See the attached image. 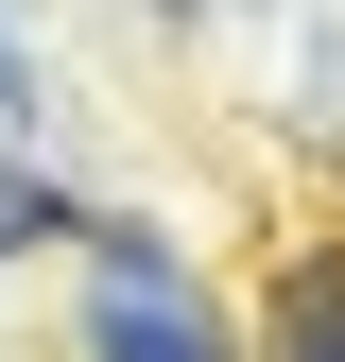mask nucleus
Wrapping results in <instances>:
<instances>
[{"label":"nucleus","mask_w":345,"mask_h":362,"mask_svg":"<svg viewBox=\"0 0 345 362\" xmlns=\"http://www.w3.org/2000/svg\"><path fill=\"white\" fill-rule=\"evenodd\" d=\"M35 224H86V207L52 190V173H0V259H18V242H35Z\"/></svg>","instance_id":"obj_2"},{"label":"nucleus","mask_w":345,"mask_h":362,"mask_svg":"<svg viewBox=\"0 0 345 362\" xmlns=\"http://www.w3.org/2000/svg\"><path fill=\"white\" fill-rule=\"evenodd\" d=\"M86 362H242V345L156 224H86Z\"/></svg>","instance_id":"obj_1"},{"label":"nucleus","mask_w":345,"mask_h":362,"mask_svg":"<svg viewBox=\"0 0 345 362\" xmlns=\"http://www.w3.org/2000/svg\"><path fill=\"white\" fill-rule=\"evenodd\" d=\"M35 104V52H18V18H0V121H18Z\"/></svg>","instance_id":"obj_3"}]
</instances>
